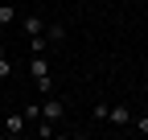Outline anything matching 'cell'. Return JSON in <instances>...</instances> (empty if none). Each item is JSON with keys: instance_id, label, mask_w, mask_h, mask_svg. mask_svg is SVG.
Here are the masks:
<instances>
[{"instance_id": "obj_4", "label": "cell", "mask_w": 148, "mask_h": 140, "mask_svg": "<svg viewBox=\"0 0 148 140\" xmlns=\"http://www.w3.org/2000/svg\"><path fill=\"white\" fill-rule=\"evenodd\" d=\"M25 124H29L25 111H16V115H8V119H4V132H8V136H21V132H25Z\"/></svg>"}, {"instance_id": "obj_10", "label": "cell", "mask_w": 148, "mask_h": 140, "mask_svg": "<svg viewBox=\"0 0 148 140\" xmlns=\"http://www.w3.org/2000/svg\"><path fill=\"white\" fill-rule=\"evenodd\" d=\"M0 78H12V62L8 58H0Z\"/></svg>"}, {"instance_id": "obj_9", "label": "cell", "mask_w": 148, "mask_h": 140, "mask_svg": "<svg viewBox=\"0 0 148 140\" xmlns=\"http://www.w3.org/2000/svg\"><path fill=\"white\" fill-rule=\"evenodd\" d=\"M25 119H29V124H37V119H41V103H29V107H25Z\"/></svg>"}, {"instance_id": "obj_1", "label": "cell", "mask_w": 148, "mask_h": 140, "mask_svg": "<svg viewBox=\"0 0 148 140\" xmlns=\"http://www.w3.org/2000/svg\"><path fill=\"white\" fill-rule=\"evenodd\" d=\"M41 119L62 124V119H66V103H62V99H41Z\"/></svg>"}, {"instance_id": "obj_6", "label": "cell", "mask_w": 148, "mask_h": 140, "mask_svg": "<svg viewBox=\"0 0 148 140\" xmlns=\"http://www.w3.org/2000/svg\"><path fill=\"white\" fill-rule=\"evenodd\" d=\"M45 41H53V45H58V41H66V25H58V21H53V25H45Z\"/></svg>"}, {"instance_id": "obj_7", "label": "cell", "mask_w": 148, "mask_h": 140, "mask_svg": "<svg viewBox=\"0 0 148 140\" xmlns=\"http://www.w3.org/2000/svg\"><path fill=\"white\" fill-rule=\"evenodd\" d=\"M12 21H21V12L12 4H0V25H12Z\"/></svg>"}, {"instance_id": "obj_12", "label": "cell", "mask_w": 148, "mask_h": 140, "mask_svg": "<svg viewBox=\"0 0 148 140\" xmlns=\"http://www.w3.org/2000/svg\"><path fill=\"white\" fill-rule=\"evenodd\" d=\"M0 58H8V49H4V45H0Z\"/></svg>"}, {"instance_id": "obj_2", "label": "cell", "mask_w": 148, "mask_h": 140, "mask_svg": "<svg viewBox=\"0 0 148 140\" xmlns=\"http://www.w3.org/2000/svg\"><path fill=\"white\" fill-rule=\"evenodd\" d=\"M107 124L127 128V124H132V107H127V103H119V107H107Z\"/></svg>"}, {"instance_id": "obj_11", "label": "cell", "mask_w": 148, "mask_h": 140, "mask_svg": "<svg viewBox=\"0 0 148 140\" xmlns=\"http://www.w3.org/2000/svg\"><path fill=\"white\" fill-rule=\"evenodd\" d=\"M132 124H136V119H132ZM136 128H140V132L148 136V115H140V124H136Z\"/></svg>"}, {"instance_id": "obj_3", "label": "cell", "mask_w": 148, "mask_h": 140, "mask_svg": "<svg viewBox=\"0 0 148 140\" xmlns=\"http://www.w3.org/2000/svg\"><path fill=\"white\" fill-rule=\"evenodd\" d=\"M29 74H33V82L49 78V62H45V54H33V58H29Z\"/></svg>"}, {"instance_id": "obj_8", "label": "cell", "mask_w": 148, "mask_h": 140, "mask_svg": "<svg viewBox=\"0 0 148 140\" xmlns=\"http://www.w3.org/2000/svg\"><path fill=\"white\" fill-rule=\"evenodd\" d=\"M45 45H49V41H45V33H37V37H29V49H33V54H45Z\"/></svg>"}, {"instance_id": "obj_5", "label": "cell", "mask_w": 148, "mask_h": 140, "mask_svg": "<svg viewBox=\"0 0 148 140\" xmlns=\"http://www.w3.org/2000/svg\"><path fill=\"white\" fill-rule=\"evenodd\" d=\"M21 29H25V37H37V33H45L41 16H21Z\"/></svg>"}]
</instances>
